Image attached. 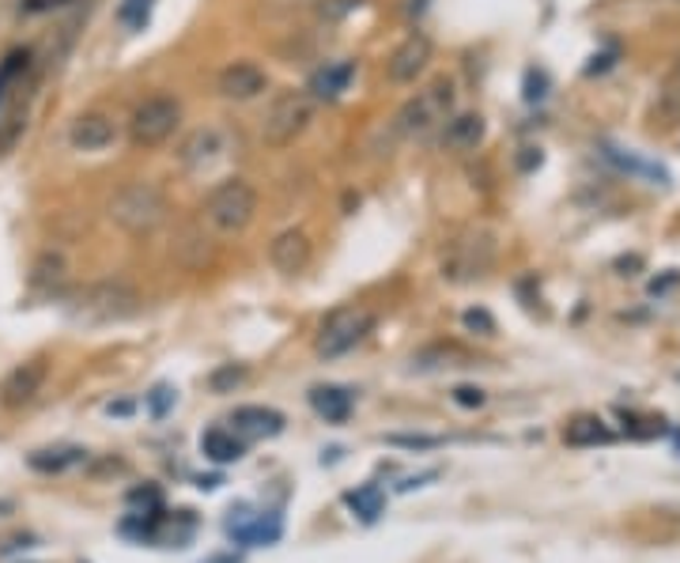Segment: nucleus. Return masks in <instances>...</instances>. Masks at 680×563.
<instances>
[{
    "instance_id": "f257e3e1",
    "label": "nucleus",
    "mask_w": 680,
    "mask_h": 563,
    "mask_svg": "<svg viewBox=\"0 0 680 563\" xmlns=\"http://www.w3.org/2000/svg\"><path fill=\"white\" fill-rule=\"evenodd\" d=\"M106 212L117 227L128 231V235H152L155 227H163L171 205L152 182H128V186H122L110 197Z\"/></svg>"
},
{
    "instance_id": "c756f323",
    "label": "nucleus",
    "mask_w": 680,
    "mask_h": 563,
    "mask_svg": "<svg viewBox=\"0 0 680 563\" xmlns=\"http://www.w3.org/2000/svg\"><path fill=\"white\" fill-rule=\"evenodd\" d=\"M454 405H462V409H484L488 405V393L481 390V386H454Z\"/></svg>"
},
{
    "instance_id": "ddd939ff",
    "label": "nucleus",
    "mask_w": 680,
    "mask_h": 563,
    "mask_svg": "<svg viewBox=\"0 0 680 563\" xmlns=\"http://www.w3.org/2000/svg\"><path fill=\"white\" fill-rule=\"evenodd\" d=\"M352 80H356V61H333L310 76L307 95L315 99V103H333V99L344 95Z\"/></svg>"
},
{
    "instance_id": "393cba45",
    "label": "nucleus",
    "mask_w": 680,
    "mask_h": 563,
    "mask_svg": "<svg viewBox=\"0 0 680 563\" xmlns=\"http://www.w3.org/2000/svg\"><path fill=\"white\" fill-rule=\"evenodd\" d=\"M152 16V0H122V8H117V20H122L128 31H141L144 23H148Z\"/></svg>"
},
{
    "instance_id": "dca6fc26",
    "label": "nucleus",
    "mask_w": 680,
    "mask_h": 563,
    "mask_svg": "<svg viewBox=\"0 0 680 563\" xmlns=\"http://www.w3.org/2000/svg\"><path fill=\"white\" fill-rule=\"evenodd\" d=\"M484 133H488V125L481 114H454L443 125V144L450 152H476L484 144Z\"/></svg>"
},
{
    "instance_id": "4468645a",
    "label": "nucleus",
    "mask_w": 680,
    "mask_h": 563,
    "mask_svg": "<svg viewBox=\"0 0 680 563\" xmlns=\"http://www.w3.org/2000/svg\"><path fill=\"white\" fill-rule=\"evenodd\" d=\"M231 423H235V436H246V439H269L284 431V417L277 409H265V405H243V409H235Z\"/></svg>"
},
{
    "instance_id": "7ed1b4c3",
    "label": "nucleus",
    "mask_w": 680,
    "mask_h": 563,
    "mask_svg": "<svg viewBox=\"0 0 680 563\" xmlns=\"http://www.w3.org/2000/svg\"><path fill=\"white\" fill-rule=\"evenodd\" d=\"M257 216V190L246 178H224L205 197V219L219 235H243Z\"/></svg>"
},
{
    "instance_id": "0eeeda50",
    "label": "nucleus",
    "mask_w": 680,
    "mask_h": 563,
    "mask_svg": "<svg viewBox=\"0 0 680 563\" xmlns=\"http://www.w3.org/2000/svg\"><path fill=\"white\" fill-rule=\"evenodd\" d=\"M488 265H492V238L476 235V231L454 238L450 250L443 254V276H446V280H454V284L476 280V276L488 273Z\"/></svg>"
},
{
    "instance_id": "7c9ffc66",
    "label": "nucleus",
    "mask_w": 680,
    "mask_h": 563,
    "mask_svg": "<svg viewBox=\"0 0 680 563\" xmlns=\"http://www.w3.org/2000/svg\"><path fill=\"white\" fill-rule=\"evenodd\" d=\"M465 329H468V334H481V337H492L495 334V318H492V314L488 310H481V307H476V310H465Z\"/></svg>"
},
{
    "instance_id": "423d86ee",
    "label": "nucleus",
    "mask_w": 680,
    "mask_h": 563,
    "mask_svg": "<svg viewBox=\"0 0 680 563\" xmlns=\"http://www.w3.org/2000/svg\"><path fill=\"white\" fill-rule=\"evenodd\" d=\"M182 122V103L174 95H152L128 117V141L136 147H159L174 136Z\"/></svg>"
},
{
    "instance_id": "6e6552de",
    "label": "nucleus",
    "mask_w": 680,
    "mask_h": 563,
    "mask_svg": "<svg viewBox=\"0 0 680 563\" xmlns=\"http://www.w3.org/2000/svg\"><path fill=\"white\" fill-rule=\"evenodd\" d=\"M431 58H435L431 39L424 31H412L409 39L390 53V61H385V76H390V84H416V80L427 72Z\"/></svg>"
},
{
    "instance_id": "9d476101",
    "label": "nucleus",
    "mask_w": 680,
    "mask_h": 563,
    "mask_svg": "<svg viewBox=\"0 0 680 563\" xmlns=\"http://www.w3.org/2000/svg\"><path fill=\"white\" fill-rule=\"evenodd\" d=\"M45 375H50V367H45L42 359H31V364H20L16 371H8V378L0 382V405H8V409L31 405L34 397L42 393Z\"/></svg>"
},
{
    "instance_id": "20e7f679",
    "label": "nucleus",
    "mask_w": 680,
    "mask_h": 563,
    "mask_svg": "<svg viewBox=\"0 0 680 563\" xmlns=\"http://www.w3.org/2000/svg\"><path fill=\"white\" fill-rule=\"evenodd\" d=\"M310 122H315V99L307 91H280L269 103V110H265L261 141L272 147H288L307 133Z\"/></svg>"
},
{
    "instance_id": "412c9836",
    "label": "nucleus",
    "mask_w": 680,
    "mask_h": 563,
    "mask_svg": "<svg viewBox=\"0 0 680 563\" xmlns=\"http://www.w3.org/2000/svg\"><path fill=\"white\" fill-rule=\"evenodd\" d=\"M219 152H224V136H219L216 129H200V133H193L186 147H182V160H186V167L197 171V167H208Z\"/></svg>"
},
{
    "instance_id": "39448f33",
    "label": "nucleus",
    "mask_w": 680,
    "mask_h": 563,
    "mask_svg": "<svg viewBox=\"0 0 680 563\" xmlns=\"http://www.w3.org/2000/svg\"><path fill=\"white\" fill-rule=\"evenodd\" d=\"M374 329V314L363 307H340L321 321L318 337H315V352L321 359H340L352 348H360L367 334Z\"/></svg>"
},
{
    "instance_id": "cd10ccee",
    "label": "nucleus",
    "mask_w": 680,
    "mask_h": 563,
    "mask_svg": "<svg viewBox=\"0 0 680 563\" xmlns=\"http://www.w3.org/2000/svg\"><path fill=\"white\" fill-rule=\"evenodd\" d=\"M243 382H246V367H235V364L219 367V371L213 375V390L216 393H227V390H235V386H243Z\"/></svg>"
},
{
    "instance_id": "a878e982",
    "label": "nucleus",
    "mask_w": 680,
    "mask_h": 563,
    "mask_svg": "<svg viewBox=\"0 0 680 563\" xmlns=\"http://www.w3.org/2000/svg\"><path fill=\"white\" fill-rule=\"evenodd\" d=\"M661 110L669 117H680V61L669 69V76L661 80Z\"/></svg>"
},
{
    "instance_id": "2f4dec72",
    "label": "nucleus",
    "mask_w": 680,
    "mask_h": 563,
    "mask_svg": "<svg viewBox=\"0 0 680 563\" xmlns=\"http://www.w3.org/2000/svg\"><path fill=\"white\" fill-rule=\"evenodd\" d=\"M545 88H548L545 72L529 69V72H526V99H529V103H537V99H545Z\"/></svg>"
},
{
    "instance_id": "f3484780",
    "label": "nucleus",
    "mask_w": 680,
    "mask_h": 563,
    "mask_svg": "<svg viewBox=\"0 0 680 563\" xmlns=\"http://www.w3.org/2000/svg\"><path fill=\"white\" fill-rule=\"evenodd\" d=\"M136 307V295L122 288V284H99V288L87 291L84 310H95L99 318H122Z\"/></svg>"
},
{
    "instance_id": "72a5a7b5",
    "label": "nucleus",
    "mask_w": 680,
    "mask_h": 563,
    "mask_svg": "<svg viewBox=\"0 0 680 563\" xmlns=\"http://www.w3.org/2000/svg\"><path fill=\"white\" fill-rule=\"evenodd\" d=\"M356 4H360V0H326V4H321V16H326V20H337V16L352 12Z\"/></svg>"
},
{
    "instance_id": "f704fd0d",
    "label": "nucleus",
    "mask_w": 680,
    "mask_h": 563,
    "mask_svg": "<svg viewBox=\"0 0 680 563\" xmlns=\"http://www.w3.org/2000/svg\"><path fill=\"white\" fill-rule=\"evenodd\" d=\"M69 4V0H27V12H45V8Z\"/></svg>"
},
{
    "instance_id": "9b49d317",
    "label": "nucleus",
    "mask_w": 680,
    "mask_h": 563,
    "mask_svg": "<svg viewBox=\"0 0 680 563\" xmlns=\"http://www.w3.org/2000/svg\"><path fill=\"white\" fill-rule=\"evenodd\" d=\"M117 141V122L103 110H87V114H80L76 122L69 129V144L76 147V152H103Z\"/></svg>"
},
{
    "instance_id": "bb28decb",
    "label": "nucleus",
    "mask_w": 680,
    "mask_h": 563,
    "mask_svg": "<svg viewBox=\"0 0 680 563\" xmlns=\"http://www.w3.org/2000/svg\"><path fill=\"white\" fill-rule=\"evenodd\" d=\"M609 160H612V163H620L624 171H631V174H642V178L666 182V171H661V167H655V163H642L639 155H620L617 147H609Z\"/></svg>"
},
{
    "instance_id": "b1692460",
    "label": "nucleus",
    "mask_w": 680,
    "mask_h": 563,
    "mask_svg": "<svg viewBox=\"0 0 680 563\" xmlns=\"http://www.w3.org/2000/svg\"><path fill=\"white\" fill-rule=\"evenodd\" d=\"M64 280V257L61 254H42L34 262V273H31V284L34 288H53V284Z\"/></svg>"
},
{
    "instance_id": "c85d7f7f",
    "label": "nucleus",
    "mask_w": 680,
    "mask_h": 563,
    "mask_svg": "<svg viewBox=\"0 0 680 563\" xmlns=\"http://www.w3.org/2000/svg\"><path fill=\"white\" fill-rule=\"evenodd\" d=\"M174 397H178V393H174L171 386H155V390L148 393V412L155 420H163L174 409Z\"/></svg>"
},
{
    "instance_id": "a211bd4d",
    "label": "nucleus",
    "mask_w": 680,
    "mask_h": 563,
    "mask_svg": "<svg viewBox=\"0 0 680 563\" xmlns=\"http://www.w3.org/2000/svg\"><path fill=\"white\" fill-rule=\"evenodd\" d=\"M310 405H315L318 417H326L329 423H344L356 409V397L352 390H344V386H315V390H310Z\"/></svg>"
},
{
    "instance_id": "2eb2a0df",
    "label": "nucleus",
    "mask_w": 680,
    "mask_h": 563,
    "mask_svg": "<svg viewBox=\"0 0 680 563\" xmlns=\"http://www.w3.org/2000/svg\"><path fill=\"white\" fill-rule=\"evenodd\" d=\"M235 544H246V549H257V544H277L284 533L280 514H254V519H238L227 525Z\"/></svg>"
},
{
    "instance_id": "4be33fe9",
    "label": "nucleus",
    "mask_w": 680,
    "mask_h": 563,
    "mask_svg": "<svg viewBox=\"0 0 680 563\" xmlns=\"http://www.w3.org/2000/svg\"><path fill=\"white\" fill-rule=\"evenodd\" d=\"M564 439L567 447H605V442H612V431L605 428L601 417H575L567 423Z\"/></svg>"
},
{
    "instance_id": "aec40b11",
    "label": "nucleus",
    "mask_w": 680,
    "mask_h": 563,
    "mask_svg": "<svg viewBox=\"0 0 680 563\" xmlns=\"http://www.w3.org/2000/svg\"><path fill=\"white\" fill-rule=\"evenodd\" d=\"M200 450H205V458L216 461V465H231V461H238V458L246 454L243 439H238L235 431H227V428L205 431V439H200Z\"/></svg>"
},
{
    "instance_id": "f8f14e48",
    "label": "nucleus",
    "mask_w": 680,
    "mask_h": 563,
    "mask_svg": "<svg viewBox=\"0 0 680 563\" xmlns=\"http://www.w3.org/2000/svg\"><path fill=\"white\" fill-rule=\"evenodd\" d=\"M269 262H272V269L284 273V276L302 273L310 265V235H307V231H299V227L280 231V235L272 238V246H269Z\"/></svg>"
},
{
    "instance_id": "5701e85b",
    "label": "nucleus",
    "mask_w": 680,
    "mask_h": 563,
    "mask_svg": "<svg viewBox=\"0 0 680 563\" xmlns=\"http://www.w3.org/2000/svg\"><path fill=\"white\" fill-rule=\"evenodd\" d=\"M344 503H348V511H352L360 522H379L382 511H385V495H382L379 484H360V488H352V492L344 495Z\"/></svg>"
},
{
    "instance_id": "f03ea898",
    "label": "nucleus",
    "mask_w": 680,
    "mask_h": 563,
    "mask_svg": "<svg viewBox=\"0 0 680 563\" xmlns=\"http://www.w3.org/2000/svg\"><path fill=\"white\" fill-rule=\"evenodd\" d=\"M450 117H454V84L443 76L431 88L420 91V95H412L409 103L398 110L393 129H398L401 136H409V141H420V136L443 129Z\"/></svg>"
},
{
    "instance_id": "1a4fd4ad",
    "label": "nucleus",
    "mask_w": 680,
    "mask_h": 563,
    "mask_svg": "<svg viewBox=\"0 0 680 563\" xmlns=\"http://www.w3.org/2000/svg\"><path fill=\"white\" fill-rule=\"evenodd\" d=\"M265 88H269V72L254 61H231L216 76V91L227 103H254L257 95H265Z\"/></svg>"
},
{
    "instance_id": "473e14b6",
    "label": "nucleus",
    "mask_w": 680,
    "mask_h": 563,
    "mask_svg": "<svg viewBox=\"0 0 680 563\" xmlns=\"http://www.w3.org/2000/svg\"><path fill=\"white\" fill-rule=\"evenodd\" d=\"M393 447H412V450H431V447H439V439L435 436H390Z\"/></svg>"
},
{
    "instance_id": "6ab92c4d",
    "label": "nucleus",
    "mask_w": 680,
    "mask_h": 563,
    "mask_svg": "<svg viewBox=\"0 0 680 563\" xmlns=\"http://www.w3.org/2000/svg\"><path fill=\"white\" fill-rule=\"evenodd\" d=\"M87 461V450L84 447H45V450H34L31 458H27V465L34 469V473H64V469H76Z\"/></svg>"
}]
</instances>
